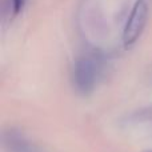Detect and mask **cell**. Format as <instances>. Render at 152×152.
I'll use <instances>...</instances> for the list:
<instances>
[{
    "label": "cell",
    "mask_w": 152,
    "mask_h": 152,
    "mask_svg": "<svg viewBox=\"0 0 152 152\" xmlns=\"http://www.w3.org/2000/svg\"><path fill=\"white\" fill-rule=\"evenodd\" d=\"M102 68L100 63L89 56H80L75 60L72 69V81L80 95H91L99 83Z\"/></svg>",
    "instance_id": "1"
},
{
    "label": "cell",
    "mask_w": 152,
    "mask_h": 152,
    "mask_svg": "<svg viewBox=\"0 0 152 152\" xmlns=\"http://www.w3.org/2000/svg\"><path fill=\"white\" fill-rule=\"evenodd\" d=\"M150 15V5L147 0H136L123 29V43L126 47L135 44L142 36Z\"/></svg>",
    "instance_id": "2"
},
{
    "label": "cell",
    "mask_w": 152,
    "mask_h": 152,
    "mask_svg": "<svg viewBox=\"0 0 152 152\" xmlns=\"http://www.w3.org/2000/svg\"><path fill=\"white\" fill-rule=\"evenodd\" d=\"M1 143L7 152H45L40 145L27 137L23 131L15 127H10L3 131Z\"/></svg>",
    "instance_id": "3"
},
{
    "label": "cell",
    "mask_w": 152,
    "mask_h": 152,
    "mask_svg": "<svg viewBox=\"0 0 152 152\" xmlns=\"http://www.w3.org/2000/svg\"><path fill=\"white\" fill-rule=\"evenodd\" d=\"M27 0H10V11L12 16H18L26 7Z\"/></svg>",
    "instance_id": "4"
}]
</instances>
